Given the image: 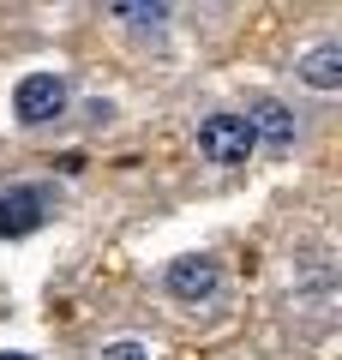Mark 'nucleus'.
<instances>
[{
	"instance_id": "6",
	"label": "nucleus",
	"mask_w": 342,
	"mask_h": 360,
	"mask_svg": "<svg viewBox=\"0 0 342 360\" xmlns=\"http://www.w3.org/2000/svg\"><path fill=\"white\" fill-rule=\"evenodd\" d=\"M42 222H49L42 186H6L0 193V234H37Z\"/></svg>"
},
{
	"instance_id": "3",
	"label": "nucleus",
	"mask_w": 342,
	"mask_h": 360,
	"mask_svg": "<svg viewBox=\"0 0 342 360\" xmlns=\"http://www.w3.org/2000/svg\"><path fill=\"white\" fill-rule=\"evenodd\" d=\"M163 288L180 307H210V300L222 295V264H216L210 252H186V258H175V264L163 270Z\"/></svg>"
},
{
	"instance_id": "5",
	"label": "nucleus",
	"mask_w": 342,
	"mask_h": 360,
	"mask_svg": "<svg viewBox=\"0 0 342 360\" xmlns=\"http://www.w3.org/2000/svg\"><path fill=\"white\" fill-rule=\"evenodd\" d=\"M294 72H300V84H306V90H318V96L342 90V42H336V37H318L312 49L294 60Z\"/></svg>"
},
{
	"instance_id": "8",
	"label": "nucleus",
	"mask_w": 342,
	"mask_h": 360,
	"mask_svg": "<svg viewBox=\"0 0 342 360\" xmlns=\"http://www.w3.org/2000/svg\"><path fill=\"white\" fill-rule=\"evenodd\" d=\"M96 360H151V348H144V342H108Z\"/></svg>"
},
{
	"instance_id": "1",
	"label": "nucleus",
	"mask_w": 342,
	"mask_h": 360,
	"mask_svg": "<svg viewBox=\"0 0 342 360\" xmlns=\"http://www.w3.org/2000/svg\"><path fill=\"white\" fill-rule=\"evenodd\" d=\"M66 103H72V84H66L61 72H30L13 84V115L18 127H54V120L66 115Z\"/></svg>"
},
{
	"instance_id": "2",
	"label": "nucleus",
	"mask_w": 342,
	"mask_h": 360,
	"mask_svg": "<svg viewBox=\"0 0 342 360\" xmlns=\"http://www.w3.org/2000/svg\"><path fill=\"white\" fill-rule=\"evenodd\" d=\"M253 150H258V139H253V127H246L241 115H204L198 120V156H204V162L241 168Z\"/></svg>"
},
{
	"instance_id": "7",
	"label": "nucleus",
	"mask_w": 342,
	"mask_h": 360,
	"mask_svg": "<svg viewBox=\"0 0 342 360\" xmlns=\"http://www.w3.org/2000/svg\"><path fill=\"white\" fill-rule=\"evenodd\" d=\"M108 18H114V25H127V30H139V37H163L175 13H168V6H114Z\"/></svg>"
},
{
	"instance_id": "9",
	"label": "nucleus",
	"mask_w": 342,
	"mask_h": 360,
	"mask_svg": "<svg viewBox=\"0 0 342 360\" xmlns=\"http://www.w3.org/2000/svg\"><path fill=\"white\" fill-rule=\"evenodd\" d=\"M0 360H30V354H0Z\"/></svg>"
},
{
	"instance_id": "4",
	"label": "nucleus",
	"mask_w": 342,
	"mask_h": 360,
	"mask_svg": "<svg viewBox=\"0 0 342 360\" xmlns=\"http://www.w3.org/2000/svg\"><path fill=\"white\" fill-rule=\"evenodd\" d=\"M246 127H253L258 144H270V150H294V139H300V115H294L289 103H277V96H253V108H246Z\"/></svg>"
}]
</instances>
